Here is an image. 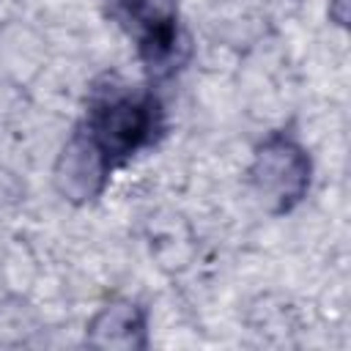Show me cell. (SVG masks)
Returning a JSON list of instances; mask_svg holds the SVG:
<instances>
[{
    "instance_id": "6da1fadb",
    "label": "cell",
    "mask_w": 351,
    "mask_h": 351,
    "mask_svg": "<svg viewBox=\"0 0 351 351\" xmlns=\"http://www.w3.org/2000/svg\"><path fill=\"white\" fill-rule=\"evenodd\" d=\"M159 129V104L151 93L107 90L93 101L88 134L99 143L110 162H123Z\"/></svg>"
},
{
    "instance_id": "7a4b0ae2",
    "label": "cell",
    "mask_w": 351,
    "mask_h": 351,
    "mask_svg": "<svg viewBox=\"0 0 351 351\" xmlns=\"http://www.w3.org/2000/svg\"><path fill=\"white\" fill-rule=\"evenodd\" d=\"M250 181L255 195L266 203L269 211L285 214L307 195L310 156L291 137L271 134L266 143L258 145L252 156Z\"/></svg>"
},
{
    "instance_id": "3957f363",
    "label": "cell",
    "mask_w": 351,
    "mask_h": 351,
    "mask_svg": "<svg viewBox=\"0 0 351 351\" xmlns=\"http://www.w3.org/2000/svg\"><path fill=\"white\" fill-rule=\"evenodd\" d=\"M112 162L88 132H77L58 154L52 181L69 203H88L101 195Z\"/></svg>"
},
{
    "instance_id": "277c9868",
    "label": "cell",
    "mask_w": 351,
    "mask_h": 351,
    "mask_svg": "<svg viewBox=\"0 0 351 351\" xmlns=\"http://www.w3.org/2000/svg\"><path fill=\"white\" fill-rule=\"evenodd\" d=\"M123 19L137 36L140 58L148 69H165L178 47V3L176 0H118Z\"/></svg>"
},
{
    "instance_id": "5b68a950",
    "label": "cell",
    "mask_w": 351,
    "mask_h": 351,
    "mask_svg": "<svg viewBox=\"0 0 351 351\" xmlns=\"http://www.w3.org/2000/svg\"><path fill=\"white\" fill-rule=\"evenodd\" d=\"M88 343L96 348H145V315L132 302H115L96 313L88 326Z\"/></svg>"
},
{
    "instance_id": "8992f818",
    "label": "cell",
    "mask_w": 351,
    "mask_h": 351,
    "mask_svg": "<svg viewBox=\"0 0 351 351\" xmlns=\"http://www.w3.org/2000/svg\"><path fill=\"white\" fill-rule=\"evenodd\" d=\"M329 16L337 25H346V19H348V0H329Z\"/></svg>"
}]
</instances>
